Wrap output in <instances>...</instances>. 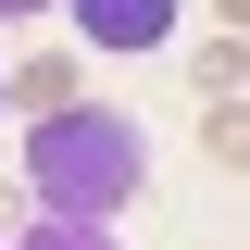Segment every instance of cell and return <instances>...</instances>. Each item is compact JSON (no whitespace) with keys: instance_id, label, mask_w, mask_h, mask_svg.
I'll return each mask as SVG.
<instances>
[{"instance_id":"1","label":"cell","mask_w":250,"mask_h":250,"mask_svg":"<svg viewBox=\"0 0 250 250\" xmlns=\"http://www.w3.org/2000/svg\"><path fill=\"white\" fill-rule=\"evenodd\" d=\"M25 188L50 200L62 225H113L138 188H150V138H138V113H113V100H75V113L25 125Z\"/></svg>"},{"instance_id":"2","label":"cell","mask_w":250,"mask_h":250,"mask_svg":"<svg viewBox=\"0 0 250 250\" xmlns=\"http://www.w3.org/2000/svg\"><path fill=\"white\" fill-rule=\"evenodd\" d=\"M75 25H88V50L138 62V50H163V38H175V0H75Z\"/></svg>"},{"instance_id":"3","label":"cell","mask_w":250,"mask_h":250,"mask_svg":"<svg viewBox=\"0 0 250 250\" xmlns=\"http://www.w3.org/2000/svg\"><path fill=\"white\" fill-rule=\"evenodd\" d=\"M0 100H13V113H38V125L75 113V100H88V88H75V50H25L13 75H0Z\"/></svg>"},{"instance_id":"4","label":"cell","mask_w":250,"mask_h":250,"mask_svg":"<svg viewBox=\"0 0 250 250\" xmlns=\"http://www.w3.org/2000/svg\"><path fill=\"white\" fill-rule=\"evenodd\" d=\"M188 75H200V100H238V38L213 25V38H200V62H188Z\"/></svg>"},{"instance_id":"5","label":"cell","mask_w":250,"mask_h":250,"mask_svg":"<svg viewBox=\"0 0 250 250\" xmlns=\"http://www.w3.org/2000/svg\"><path fill=\"white\" fill-rule=\"evenodd\" d=\"M13 250H125V238H113V225H62V213H50V225H25Z\"/></svg>"},{"instance_id":"6","label":"cell","mask_w":250,"mask_h":250,"mask_svg":"<svg viewBox=\"0 0 250 250\" xmlns=\"http://www.w3.org/2000/svg\"><path fill=\"white\" fill-rule=\"evenodd\" d=\"M25 13H62V0H0V25H25Z\"/></svg>"},{"instance_id":"7","label":"cell","mask_w":250,"mask_h":250,"mask_svg":"<svg viewBox=\"0 0 250 250\" xmlns=\"http://www.w3.org/2000/svg\"><path fill=\"white\" fill-rule=\"evenodd\" d=\"M0 225H13V175H0Z\"/></svg>"},{"instance_id":"8","label":"cell","mask_w":250,"mask_h":250,"mask_svg":"<svg viewBox=\"0 0 250 250\" xmlns=\"http://www.w3.org/2000/svg\"><path fill=\"white\" fill-rule=\"evenodd\" d=\"M0 113H13V100H0Z\"/></svg>"}]
</instances>
